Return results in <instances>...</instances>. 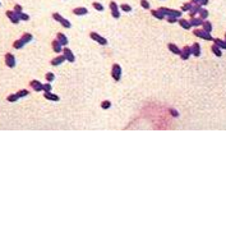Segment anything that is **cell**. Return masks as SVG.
<instances>
[{
    "mask_svg": "<svg viewBox=\"0 0 226 225\" xmlns=\"http://www.w3.org/2000/svg\"><path fill=\"white\" fill-rule=\"evenodd\" d=\"M159 10L166 17H176V18H180L181 17V10H175V9H170V8H165V7H161L159 8Z\"/></svg>",
    "mask_w": 226,
    "mask_h": 225,
    "instance_id": "6da1fadb",
    "label": "cell"
},
{
    "mask_svg": "<svg viewBox=\"0 0 226 225\" xmlns=\"http://www.w3.org/2000/svg\"><path fill=\"white\" fill-rule=\"evenodd\" d=\"M24 45H26V44H24L23 41L21 40V38H19V40H15L14 42H13V48H14V49H17V50H19V49H22Z\"/></svg>",
    "mask_w": 226,
    "mask_h": 225,
    "instance_id": "4316f807",
    "label": "cell"
},
{
    "mask_svg": "<svg viewBox=\"0 0 226 225\" xmlns=\"http://www.w3.org/2000/svg\"><path fill=\"white\" fill-rule=\"evenodd\" d=\"M110 10H111V15L114 18H120V12H119V7L115 1H110Z\"/></svg>",
    "mask_w": 226,
    "mask_h": 225,
    "instance_id": "52a82bcc",
    "label": "cell"
},
{
    "mask_svg": "<svg viewBox=\"0 0 226 225\" xmlns=\"http://www.w3.org/2000/svg\"><path fill=\"white\" fill-rule=\"evenodd\" d=\"M170 111H171V114H173L174 117H178V111H176V110H170Z\"/></svg>",
    "mask_w": 226,
    "mask_h": 225,
    "instance_id": "7bdbcfd3",
    "label": "cell"
},
{
    "mask_svg": "<svg viewBox=\"0 0 226 225\" xmlns=\"http://www.w3.org/2000/svg\"><path fill=\"white\" fill-rule=\"evenodd\" d=\"M141 7L144 9H149V3L147 0H141Z\"/></svg>",
    "mask_w": 226,
    "mask_h": 225,
    "instance_id": "74e56055",
    "label": "cell"
},
{
    "mask_svg": "<svg viewBox=\"0 0 226 225\" xmlns=\"http://www.w3.org/2000/svg\"><path fill=\"white\" fill-rule=\"evenodd\" d=\"M51 46H53V51H55V53H61V51H63V46H61V44L59 42L58 40H53Z\"/></svg>",
    "mask_w": 226,
    "mask_h": 225,
    "instance_id": "9a60e30c",
    "label": "cell"
},
{
    "mask_svg": "<svg viewBox=\"0 0 226 225\" xmlns=\"http://www.w3.org/2000/svg\"><path fill=\"white\" fill-rule=\"evenodd\" d=\"M225 41H226V32H225Z\"/></svg>",
    "mask_w": 226,
    "mask_h": 225,
    "instance_id": "ee69618b",
    "label": "cell"
},
{
    "mask_svg": "<svg viewBox=\"0 0 226 225\" xmlns=\"http://www.w3.org/2000/svg\"><path fill=\"white\" fill-rule=\"evenodd\" d=\"M198 14H199V18L201 19H203V21H205V19H207V17H208V10H206L205 8H201Z\"/></svg>",
    "mask_w": 226,
    "mask_h": 225,
    "instance_id": "83f0119b",
    "label": "cell"
},
{
    "mask_svg": "<svg viewBox=\"0 0 226 225\" xmlns=\"http://www.w3.org/2000/svg\"><path fill=\"white\" fill-rule=\"evenodd\" d=\"M120 9H121V10H124L125 13H129V12H132V7H130L129 4H121Z\"/></svg>",
    "mask_w": 226,
    "mask_h": 225,
    "instance_id": "836d02e7",
    "label": "cell"
},
{
    "mask_svg": "<svg viewBox=\"0 0 226 225\" xmlns=\"http://www.w3.org/2000/svg\"><path fill=\"white\" fill-rule=\"evenodd\" d=\"M151 14H152V15H153V17H155V18H157V19H160V21H162V19H164V18H165V15H164V14H162V13H161V12H160V10H159V9H157V10H151Z\"/></svg>",
    "mask_w": 226,
    "mask_h": 225,
    "instance_id": "484cf974",
    "label": "cell"
},
{
    "mask_svg": "<svg viewBox=\"0 0 226 225\" xmlns=\"http://www.w3.org/2000/svg\"><path fill=\"white\" fill-rule=\"evenodd\" d=\"M201 1H202V0H190V3H192L193 5H201Z\"/></svg>",
    "mask_w": 226,
    "mask_h": 225,
    "instance_id": "60d3db41",
    "label": "cell"
},
{
    "mask_svg": "<svg viewBox=\"0 0 226 225\" xmlns=\"http://www.w3.org/2000/svg\"><path fill=\"white\" fill-rule=\"evenodd\" d=\"M43 96H45L46 100H50V101H59L60 97L58 95L53 94V92H43Z\"/></svg>",
    "mask_w": 226,
    "mask_h": 225,
    "instance_id": "2e32d148",
    "label": "cell"
},
{
    "mask_svg": "<svg viewBox=\"0 0 226 225\" xmlns=\"http://www.w3.org/2000/svg\"><path fill=\"white\" fill-rule=\"evenodd\" d=\"M73 13H74L75 15H84L88 13V10L83 7H78V8H74V9H73Z\"/></svg>",
    "mask_w": 226,
    "mask_h": 225,
    "instance_id": "d6986e66",
    "label": "cell"
},
{
    "mask_svg": "<svg viewBox=\"0 0 226 225\" xmlns=\"http://www.w3.org/2000/svg\"><path fill=\"white\" fill-rule=\"evenodd\" d=\"M178 22H179V24H180L184 29H189L190 27H192V26H190V23H189V21H187V19H184V18H179Z\"/></svg>",
    "mask_w": 226,
    "mask_h": 225,
    "instance_id": "44dd1931",
    "label": "cell"
},
{
    "mask_svg": "<svg viewBox=\"0 0 226 225\" xmlns=\"http://www.w3.org/2000/svg\"><path fill=\"white\" fill-rule=\"evenodd\" d=\"M53 18L55 19L56 22H59V23H60L61 26L64 27V28H70V27H72V23H70V22L68 21V19H65L64 17H61V15L59 14V13H54V14H53Z\"/></svg>",
    "mask_w": 226,
    "mask_h": 225,
    "instance_id": "7a4b0ae2",
    "label": "cell"
},
{
    "mask_svg": "<svg viewBox=\"0 0 226 225\" xmlns=\"http://www.w3.org/2000/svg\"><path fill=\"white\" fill-rule=\"evenodd\" d=\"M203 22H205V21H203V19L193 17V18H190L189 23H190V26H192V27H199V26H202V23H203Z\"/></svg>",
    "mask_w": 226,
    "mask_h": 225,
    "instance_id": "e0dca14e",
    "label": "cell"
},
{
    "mask_svg": "<svg viewBox=\"0 0 226 225\" xmlns=\"http://www.w3.org/2000/svg\"><path fill=\"white\" fill-rule=\"evenodd\" d=\"M167 48H169V50H170L173 54H175V55H180V51L181 50L175 45V44H169Z\"/></svg>",
    "mask_w": 226,
    "mask_h": 225,
    "instance_id": "ffe728a7",
    "label": "cell"
},
{
    "mask_svg": "<svg viewBox=\"0 0 226 225\" xmlns=\"http://www.w3.org/2000/svg\"><path fill=\"white\" fill-rule=\"evenodd\" d=\"M192 55V50H190V46H184L180 51V58L183 60H188L189 56Z\"/></svg>",
    "mask_w": 226,
    "mask_h": 225,
    "instance_id": "30bf717a",
    "label": "cell"
},
{
    "mask_svg": "<svg viewBox=\"0 0 226 225\" xmlns=\"http://www.w3.org/2000/svg\"><path fill=\"white\" fill-rule=\"evenodd\" d=\"M201 8H202L201 5H193V8L189 10V15H190L192 18L195 17V14H198V13H199V9H201Z\"/></svg>",
    "mask_w": 226,
    "mask_h": 225,
    "instance_id": "7402d4cb",
    "label": "cell"
},
{
    "mask_svg": "<svg viewBox=\"0 0 226 225\" xmlns=\"http://www.w3.org/2000/svg\"><path fill=\"white\" fill-rule=\"evenodd\" d=\"M65 56L64 55H59V56H56V58H54L53 60H51V65H54V67H58V65H60L63 62H65Z\"/></svg>",
    "mask_w": 226,
    "mask_h": 225,
    "instance_id": "5bb4252c",
    "label": "cell"
},
{
    "mask_svg": "<svg viewBox=\"0 0 226 225\" xmlns=\"http://www.w3.org/2000/svg\"><path fill=\"white\" fill-rule=\"evenodd\" d=\"M5 14H7V17L9 18V21L12 22V23H14V24H18L21 22V19H19V17H18L17 14H15L14 12H13V10H7V13H5Z\"/></svg>",
    "mask_w": 226,
    "mask_h": 225,
    "instance_id": "9c48e42d",
    "label": "cell"
},
{
    "mask_svg": "<svg viewBox=\"0 0 226 225\" xmlns=\"http://www.w3.org/2000/svg\"><path fill=\"white\" fill-rule=\"evenodd\" d=\"M111 77L114 78V81L119 82L121 79V67L119 64H114L113 69H111Z\"/></svg>",
    "mask_w": 226,
    "mask_h": 225,
    "instance_id": "3957f363",
    "label": "cell"
},
{
    "mask_svg": "<svg viewBox=\"0 0 226 225\" xmlns=\"http://www.w3.org/2000/svg\"><path fill=\"white\" fill-rule=\"evenodd\" d=\"M92 7H93L95 9L97 10V12H103V5L100 4V3H97V1L92 3Z\"/></svg>",
    "mask_w": 226,
    "mask_h": 225,
    "instance_id": "4dcf8cb0",
    "label": "cell"
},
{
    "mask_svg": "<svg viewBox=\"0 0 226 225\" xmlns=\"http://www.w3.org/2000/svg\"><path fill=\"white\" fill-rule=\"evenodd\" d=\"M190 50H192V55L194 56H199L201 55V45L198 42H194L190 46Z\"/></svg>",
    "mask_w": 226,
    "mask_h": 225,
    "instance_id": "7c38bea8",
    "label": "cell"
},
{
    "mask_svg": "<svg viewBox=\"0 0 226 225\" xmlns=\"http://www.w3.org/2000/svg\"><path fill=\"white\" fill-rule=\"evenodd\" d=\"M213 44L215 45H217L221 50H226V41L225 40H221V38H213Z\"/></svg>",
    "mask_w": 226,
    "mask_h": 225,
    "instance_id": "ac0fdd59",
    "label": "cell"
},
{
    "mask_svg": "<svg viewBox=\"0 0 226 225\" xmlns=\"http://www.w3.org/2000/svg\"><path fill=\"white\" fill-rule=\"evenodd\" d=\"M18 96H17V94H13V95H9L7 97V100L9 101V102H15V101H18Z\"/></svg>",
    "mask_w": 226,
    "mask_h": 225,
    "instance_id": "d6a6232c",
    "label": "cell"
},
{
    "mask_svg": "<svg viewBox=\"0 0 226 225\" xmlns=\"http://www.w3.org/2000/svg\"><path fill=\"white\" fill-rule=\"evenodd\" d=\"M202 27H203V31L208 32V33H211V32H212V23H211V22L205 21L202 23Z\"/></svg>",
    "mask_w": 226,
    "mask_h": 225,
    "instance_id": "603a6c76",
    "label": "cell"
},
{
    "mask_svg": "<svg viewBox=\"0 0 226 225\" xmlns=\"http://www.w3.org/2000/svg\"><path fill=\"white\" fill-rule=\"evenodd\" d=\"M56 40H58L59 42L61 44V46H67L68 42H69V41H68V37L65 36L63 32H59V33L56 35Z\"/></svg>",
    "mask_w": 226,
    "mask_h": 225,
    "instance_id": "4fadbf2b",
    "label": "cell"
},
{
    "mask_svg": "<svg viewBox=\"0 0 226 225\" xmlns=\"http://www.w3.org/2000/svg\"><path fill=\"white\" fill-rule=\"evenodd\" d=\"M42 91H43V92H51V84L49 83V82H47V83H45V84L42 86Z\"/></svg>",
    "mask_w": 226,
    "mask_h": 225,
    "instance_id": "8d00e7d4",
    "label": "cell"
},
{
    "mask_svg": "<svg viewBox=\"0 0 226 225\" xmlns=\"http://www.w3.org/2000/svg\"><path fill=\"white\" fill-rule=\"evenodd\" d=\"M19 19H21V21L27 22V21H29V15H28V14H26V13H22V14L19 15Z\"/></svg>",
    "mask_w": 226,
    "mask_h": 225,
    "instance_id": "f35d334b",
    "label": "cell"
},
{
    "mask_svg": "<svg viewBox=\"0 0 226 225\" xmlns=\"http://www.w3.org/2000/svg\"><path fill=\"white\" fill-rule=\"evenodd\" d=\"M28 94L29 92L27 91V90H19V91L17 92V96L21 98V97H24V96H28Z\"/></svg>",
    "mask_w": 226,
    "mask_h": 225,
    "instance_id": "e575fe53",
    "label": "cell"
},
{
    "mask_svg": "<svg viewBox=\"0 0 226 225\" xmlns=\"http://www.w3.org/2000/svg\"><path fill=\"white\" fill-rule=\"evenodd\" d=\"M211 50H212V53H213L216 56H219V58H220V56H222V51H221V49H220L217 45H215V44L212 45Z\"/></svg>",
    "mask_w": 226,
    "mask_h": 225,
    "instance_id": "d4e9b609",
    "label": "cell"
},
{
    "mask_svg": "<svg viewBox=\"0 0 226 225\" xmlns=\"http://www.w3.org/2000/svg\"><path fill=\"white\" fill-rule=\"evenodd\" d=\"M13 12L15 13V14L19 17V15L23 13V8H22V5H19V4H15L14 5V8H13Z\"/></svg>",
    "mask_w": 226,
    "mask_h": 225,
    "instance_id": "f1b7e54d",
    "label": "cell"
},
{
    "mask_svg": "<svg viewBox=\"0 0 226 225\" xmlns=\"http://www.w3.org/2000/svg\"><path fill=\"white\" fill-rule=\"evenodd\" d=\"M29 86H31L32 90H35L36 92H40V91H42V86H43V84L40 81H37V79H32V81L29 82Z\"/></svg>",
    "mask_w": 226,
    "mask_h": 225,
    "instance_id": "8fae6325",
    "label": "cell"
},
{
    "mask_svg": "<svg viewBox=\"0 0 226 225\" xmlns=\"http://www.w3.org/2000/svg\"><path fill=\"white\" fill-rule=\"evenodd\" d=\"M193 33H194V36H197V37H199V38H203V40H206V41H212V40H213L212 36H211V33L203 31V29H194V31H193Z\"/></svg>",
    "mask_w": 226,
    "mask_h": 225,
    "instance_id": "277c9868",
    "label": "cell"
},
{
    "mask_svg": "<svg viewBox=\"0 0 226 225\" xmlns=\"http://www.w3.org/2000/svg\"><path fill=\"white\" fill-rule=\"evenodd\" d=\"M21 40L23 41L24 44H28V42H31V41L33 40V36H32L31 33H23V35H22V37H21Z\"/></svg>",
    "mask_w": 226,
    "mask_h": 225,
    "instance_id": "cb8c5ba5",
    "label": "cell"
},
{
    "mask_svg": "<svg viewBox=\"0 0 226 225\" xmlns=\"http://www.w3.org/2000/svg\"><path fill=\"white\" fill-rule=\"evenodd\" d=\"M110 106H111V102L109 100H105V101H102V102H101V108L102 109H110Z\"/></svg>",
    "mask_w": 226,
    "mask_h": 225,
    "instance_id": "d590c367",
    "label": "cell"
},
{
    "mask_svg": "<svg viewBox=\"0 0 226 225\" xmlns=\"http://www.w3.org/2000/svg\"><path fill=\"white\" fill-rule=\"evenodd\" d=\"M45 78H46V81L50 83V82H53L54 79H55V74H54L53 72H49V73H46V74H45Z\"/></svg>",
    "mask_w": 226,
    "mask_h": 225,
    "instance_id": "1f68e13d",
    "label": "cell"
},
{
    "mask_svg": "<svg viewBox=\"0 0 226 225\" xmlns=\"http://www.w3.org/2000/svg\"><path fill=\"white\" fill-rule=\"evenodd\" d=\"M192 8H193L192 3H185V4H183V7H181V12H189Z\"/></svg>",
    "mask_w": 226,
    "mask_h": 225,
    "instance_id": "f546056e",
    "label": "cell"
},
{
    "mask_svg": "<svg viewBox=\"0 0 226 225\" xmlns=\"http://www.w3.org/2000/svg\"><path fill=\"white\" fill-rule=\"evenodd\" d=\"M89 37L92 38L93 41H96L97 44H100V45H107V40H106L105 37H102V36H100L99 33H96V32H91L89 33Z\"/></svg>",
    "mask_w": 226,
    "mask_h": 225,
    "instance_id": "5b68a950",
    "label": "cell"
},
{
    "mask_svg": "<svg viewBox=\"0 0 226 225\" xmlns=\"http://www.w3.org/2000/svg\"><path fill=\"white\" fill-rule=\"evenodd\" d=\"M178 19L179 18H176V17H167V22L169 23H175V22H178Z\"/></svg>",
    "mask_w": 226,
    "mask_h": 225,
    "instance_id": "ab89813d",
    "label": "cell"
},
{
    "mask_svg": "<svg viewBox=\"0 0 226 225\" xmlns=\"http://www.w3.org/2000/svg\"><path fill=\"white\" fill-rule=\"evenodd\" d=\"M0 4H1V3H0Z\"/></svg>",
    "mask_w": 226,
    "mask_h": 225,
    "instance_id": "f6af8a7d",
    "label": "cell"
},
{
    "mask_svg": "<svg viewBox=\"0 0 226 225\" xmlns=\"http://www.w3.org/2000/svg\"><path fill=\"white\" fill-rule=\"evenodd\" d=\"M5 64L9 68H14L15 67V56L12 53H7L5 54Z\"/></svg>",
    "mask_w": 226,
    "mask_h": 225,
    "instance_id": "8992f818",
    "label": "cell"
},
{
    "mask_svg": "<svg viewBox=\"0 0 226 225\" xmlns=\"http://www.w3.org/2000/svg\"><path fill=\"white\" fill-rule=\"evenodd\" d=\"M63 55L65 56V59H67L69 63H74L75 56H74V54H73V51L70 50V49H68V48L63 49Z\"/></svg>",
    "mask_w": 226,
    "mask_h": 225,
    "instance_id": "ba28073f",
    "label": "cell"
},
{
    "mask_svg": "<svg viewBox=\"0 0 226 225\" xmlns=\"http://www.w3.org/2000/svg\"><path fill=\"white\" fill-rule=\"evenodd\" d=\"M208 4V0H202L201 1V7H203V5H207Z\"/></svg>",
    "mask_w": 226,
    "mask_h": 225,
    "instance_id": "b9f144b4",
    "label": "cell"
}]
</instances>
